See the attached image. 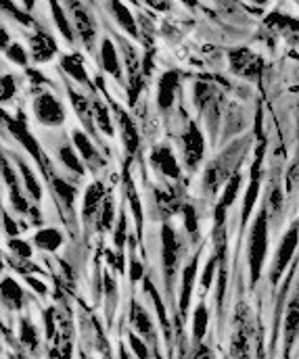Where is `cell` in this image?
<instances>
[{
    "label": "cell",
    "instance_id": "obj_1",
    "mask_svg": "<svg viewBox=\"0 0 299 359\" xmlns=\"http://www.w3.org/2000/svg\"><path fill=\"white\" fill-rule=\"evenodd\" d=\"M247 151V140H239L234 144H230L228 149H224L205 170L201 188L207 196H213L222 184H228V180L232 178V172L239 168V163L243 161Z\"/></svg>",
    "mask_w": 299,
    "mask_h": 359
},
{
    "label": "cell",
    "instance_id": "obj_2",
    "mask_svg": "<svg viewBox=\"0 0 299 359\" xmlns=\"http://www.w3.org/2000/svg\"><path fill=\"white\" fill-rule=\"evenodd\" d=\"M268 209L266 205L258 211L251 232H249V247H247V262H249V273H251V286L258 284L262 268L268 255Z\"/></svg>",
    "mask_w": 299,
    "mask_h": 359
},
{
    "label": "cell",
    "instance_id": "obj_3",
    "mask_svg": "<svg viewBox=\"0 0 299 359\" xmlns=\"http://www.w3.org/2000/svg\"><path fill=\"white\" fill-rule=\"evenodd\" d=\"M253 341V316L247 303H237L232 313V334H230V359H251Z\"/></svg>",
    "mask_w": 299,
    "mask_h": 359
},
{
    "label": "cell",
    "instance_id": "obj_4",
    "mask_svg": "<svg viewBox=\"0 0 299 359\" xmlns=\"http://www.w3.org/2000/svg\"><path fill=\"white\" fill-rule=\"evenodd\" d=\"M180 243L176 232L172 230V226H164L161 230V259H164V280L166 286L172 290L174 286V278H176V268H178V259H180Z\"/></svg>",
    "mask_w": 299,
    "mask_h": 359
},
{
    "label": "cell",
    "instance_id": "obj_5",
    "mask_svg": "<svg viewBox=\"0 0 299 359\" xmlns=\"http://www.w3.org/2000/svg\"><path fill=\"white\" fill-rule=\"evenodd\" d=\"M34 115L42 126L48 128H57L65 121V109L51 92H42L34 98Z\"/></svg>",
    "mask_w": 299,
    "mask_h": 359
},
{
    "label": "cell",
    "instance_id": "obj_6",
    "mask_svg": "<svg viewBox=\"0 0 299 359\" xmlns=\"http://www.w3.org/2000/svg\"><path fill=\"white\" fill-rule=\"evenodd\" d=\"M299 339V284L295 286L287 311H285V324H283V359H291L293 345Z\"/></svg>",
    "mask_w": 299,
    "mask_h": 359
},
{
    "label": "cell",
    "instance_id": "obj_7",
    "mask_svg": "<svg viewBox=\"0 0 299 359\" xmlns=\"http://www.w3.org/2000/svg\"><path fill=\"white\" fill-rule=\"evenodd\" d=\"M203 151H205V142H203L199 126H197V121H189V128L182 134V161L191 172L199 168Z\"/></svg>",
    "mask_w": 299,
    "mask_h": 359
},
{
    "label": "cell",
    "instance_id": "obj_8",
    "mask_svg": "<svg viewBox=\"0 0 299 359\" xmlns=\"http://www.w3.org/2000/svg\"><path fill=\"white\" fill-rule=\"evenodd\" d=\"M299 245V224L291 226V230L283 236L281 241V247L277 251V257H274V264H272V273H270V280L272 284H277L283 276V271L287 269L289 262L293 259V253Z\"/></svg>",
    "mask_w": 299,
    "mask_h": 359
},
{
    "label": "cell",
    "instance_id": "obj_9",
    "mask_svg": "<svg viewBox=\"0 0 299 359\" xmlns=\"http://www.w3.org/2000/svg\"><path fill=\"white\" fill-rule=\"evenodd\" d=\"M72 6V13H74V23H76V29H78V34H80V38H82V42H84V46L88 48V50H93L95 48V40H97V23H95V19L91 17V13L84 8V6H80V2H69Z\"/></svg>",
    "mask_w": 299,
    "mask_h": 359
},
{
    "label": "cell",
    "instance_id": "obj_10",
    "mask_svg": "<svg viewBox=\"0 0 299 359\" xmlns=\"http://www.w3.org/2000/svg\"><path fill=\"white\" fill-rule=\"evenodd\" d=\"M230 65L239 76L255 78V76H260V72L264 67V61L255 53H251L247 48H239V50L230 53Z\"/></svg>",
    "mask_w": 299,
    "mask_h": 359
},
{
    "label": "cell",
    "instance_id": "obj_11",
    "mask_svg": "<svg viewBox=\"0 0 299 359\" xmlns=\"http://www.w3.org/2000/svg\"><path fill=\"white\" fill-rule=\"evenodd\" d=\"M264 151H266V144H264V140H262L260 147H258V151H255V161H253V168H251V184H249V190H247L245 203H243V224L247 222V215H249L251 209L255 207V201H258V194H260V174H262Z\"/></svg>",
    "mask_w": 299,
    "mask_h": 359
},
{
    "label": "cell",
    "instance_id": "obj_12",
    "mask_svg": "<svg viewBox=\"0 0 299 359\" xmlns=\"http://www.w3.org/2000/svg\"><path fill=\"white\" fill-rule=\"evenodd\" d=\"M151 165L161 172L168 178H178L180 176V165L174 157V153L170 151V147L166 144H157L151 153Z\"/></svg>",
    "mask_w": 299,
    "mask_h": 359
},
{
    "label": "cell",
    "instance_id": "obj_13",
    "mask_svg": "<svg viewBox=\"0 0 299 359\" xmlns=\"http://www.w3.org/2000/svg\"><path fill=\"white\" fill-rule=\"evenodd\" d=\"M130 305H132V307H130V322H132L134 330H136L145 341L153 343V341L157 339V332H155V324H153L149 311H147L138 301H132Z\"/></svg>",
    "mask_w": 299,
    "mask_h": 359
},
{
    "label": "cell",
    "instance_id": "obj_14",
    "mask_svg": "<svg viewBox=\"0 0 299 359\" xmlns=\"http://www.w3.org/2000/svg\"><path fill=\"white\" fill-rule=\"evenodd\" d=\"M239 188H241V174H234L232 178L228 180L220 203L215 205V230L218 232H222V226H224V219H226V211L234 203V198L239 194Z\"/></svg>",
    "mask_w": 299,
    "mask_h": 359
},
{
    "label": "cell",
    "instance_id": "obj_15",
    "mask_svg": "<svg viewBox=\"0 0 299 359\" xmlns=\"http://www.w3.org/2000/svg\"><path fill=\"white\" fill-rule=\"evenodd\" d=\"M29 46H32V59L36 63H46L57 55V44L46 32H36L29 38Z\"/></svg>",
    "mask_w": 299,
    "mask_h": 359
},
{
    "label": "cell",
    "instance_id": "obj_16",
    "mask_svg": "<svg viewBox=\"0 0 299 359\" xmlns=\"http://www.w3.org/2000/svg\"><path fill=\"white\" fill-rule=\"evenodd\" d=\"M11 132L15 134V138L34 155V159L38 161V165L44 170V161H42V155H40V149H38V144H36V140H34V136L29 134V130H27V126H25V119H23V115L19 113L17 115V119H13L11 123Z\"/></svg>",
    "mask_w": 299,
    "mask_h": 359
},
{
    "label": "cell",
    "instance_id": "obj_17",
    "mask_svg": "<svg viewBox=\"0 0 299 359\" xmlns=\"http://www.w3.org/2000/svg\"><path fill=\"white\" fill-rule=\"evenodd\" d=\"M115 115H117V123H119V130H121V140H124V147H126V153L128 155H134L138 151V132L132 123V119L128 117L126 111H121L119 107H115Z\"/></svg>",
    "mask_w": 299,
    "mask_h": 359
},
{
    "label": "cell",
    "instance_id": "obj_18",
    "mask_svg": "<svg viewBox=\"0 0 299 359\" xmlns=\"http://www.w3.org/2000/svg\"><path fill=\"white\" fill-rule=\"evenodd\" d=\"M195 278H197V257H193L189 262V266L182 269V288H180V316H182V320L187 318V311L191 305Z\"/></svg>",
    "mask_w": 299,
    "mask_h": 359
},
{
    "label": "cell",
    "instance_id": "obj_19",
    "mask_svg": "<svg viewBox=\"0 0 299 359\" xmlns=\"http://www.w3.org/2000/svg\"><path fill=\"white\" fill-rule=\"evenodd\" d=\"M100 65H102V69H105L111 78L121 80L119 55H117V50H115V44H113L109 38H105L102 44H100Z\"/></svg>",
    "mask_w": 299,
    "mask_h": 359
},
{
    "label": "cell",
    "instance_id": "obj_20",
    "mask_svg": "<svg viewBox=\"0 0 299 359\" xmlns=\"http://www.w3.org/2000/svg\"><path fill=\"white\" fill-rule=\"evenodd\" d=\"M69 92V98H72V104H74V111L78 115V119L86 126V130L91 134H95V128H93V102H88V98L80 92H76L74 88H67Z\"/></svg>",
    "mask_w": 299,
    "mask_h": 359
},
{
    "label": "cell",
    "instance_id": "obj_21",
    "mask_svg": "<svg viewBox=\"0 0 299 359\" xmlns=\"http://www.w3.org/2000/svg\"><path fill=\"white\" fill-rule=\"evenodd\" d=\"M180 84V76L176 72H168L161 80H159V92H157V100L161 109H170L176 96V88Z\"/></svg>",
    "mask_w": 299,
    "mask_h": 359
},
{
    "label": "cell",
    "instance_id": "obj_22",
    "mask_svg": "<svg viewBox=\"0 0 299 359\" xmlns=\"http://www.w3.org/2000/svg\"><path fill=\"white\" fill-rule=\"evenodd\" d=\"M102 184L97 182V184H91L86 194H84V207H82V215L86 222H91L95 215L99 217L100 207H102Z\"/></svg>",
    "mask_w": 299,
    "mask_h": 359
},
{
    "label": "cell",
    "instance_id": "obj_23",
    "mask_svg": "<svg viewBox=\"0 0 299 359\" xmlns=\"http://www.w3.org/2000/svg\"><path fill=\"white\" fill-rule=\"evenodd\" d=\"M2 176H4V182L8 184L11 198H13V207H15L19 213H27V211H29V209H27V203H25V198L21 196V190H19V182H17V176H15V172L8 168V161H6V159L2 161Z\"/></svg>",
    "mask_w": 299,
    "mask_h": 359
},
{
    "label": "cell",
    "instance_id": "obj_24",
    "mask_svg": "<svg viewBox=\"0 0 299 359\" xmlns=\"http://www.w3.org/2000/svg\"><path fill=\"white\" fill-rule=\"evenodd\" d=\"M74 142H76L78 153L82 155V159H84L88 165H93V168L102 165V161L99 159V155H97V151H95V147H93L91 138H88L82 130H76V132H74Z\"/></svg>",
    "mask_w": 299,
    "mask_h": 359
},
{
    "label": "cell",
    "instance_id": "obj_25",
    "mask_svg": "<svg viewBox=\"0 0 299 359\" xmlns=\"http://www.w3.org/2000/svg\"><path fill=\"white\" fill-rule=\"evenodd\" d=\"M2 301H4V305L11 307V309H21V305H23V290H21L19 284H17L13 278H8V276L2 278Z\"/></svg>",
    "mask_w": 299,
    "mask_h": 359
},
{
    "label": "cell",
    "instance_id": "obj_26",
    "mask_svg": "<svg viewBox=\"0 0 299 359\" xmlns=\"http://www.w3.org/2000/svg\"><path fill=\"white\" fill-rule=\"evenodd\" d=\"M61 65H63V69L76 80V82H80V84H91V80H88V76H86V69H84V63H82V59L78 57V55H65L63 59H61Z\"/></svg>",
    "mask_w": 299,
    "mask_h": 359
},
{
    "label": "cell",
    "instance_id": "obj_27",
    "mask_svg": "<svg viewBox=\"0 0 299 359\" xmlns=\"http://www.w3.org/2000/svg\"><path fill=\"white\" fill-rule=\"evenodd\" d=\"M34 241H36V245H38L42 251H51V253H55V251L63 245V236H61V232L55 230V228L40 230V232L34 236Z\"/></svg>",
    "mask_w": 299,
    "mask_h": 359
},
{
    "label": "cell",
    "instance_id": "obj_28",
    "mask_svg": "<svg viewBox=\"0 0 299 359\" xmlns=\"http://www.w3.org/2000/svg\"><path fill=\"white\" fill-rule=\"evenodd\" d=\"M207 320H209L207 307L203 303H199L195 307V311H193V343L195 345H201V341H203V337L207 332Z\"/></svg>",
    "mask_w": 299,
    "mask_h": 359
},
{
    "label": "cell",
    "instance_id": "obj_29",
    "mask_svg": "<svg viewBox=\"0 0 299 359\" xmlns=\"http://www.w3.org/2000/svg\"><path fill=\"white\" fill-rule=\"evenodd\" d=\"M111 11H113V15L117 17V23L130 34V36H138V29H136V23H134V17H132V13L121 4V2H111Z\"/></svg>",
    "mask_w": 299,
    "mask_h": 359
},
{
    "label": "cell",
    "instance_id": "obj_30",
    "mask_svg": "<svg viewBox=\"0 0 299 359\" xmlns=\"http://www.w3.org/2000/svg\"><path fill=\"white\" fill-rule=\"evenodd\" d=\"M145 288H147V292L151 294V299H153V303H155V309H157V313H159V320H161V326H164L166 339H170V322H168V316H166V309H164L161 297H159V292L155 290V286L151 284V280H149V278H145Z\"/></svg>",
    "mask_w": 299,
    "mask_h": 359
},
{
    "label": "cell",
    "instance_id": "obj_31",
    "mask_svg": "<svg viewBox=\"0 0 299 359\" xmlns=\"http://www.w3.org/2000/svg\"><path fill=\"white\" fill-rule=\"evenodd\" d=\"M19 339L21 343L29 349V351H36L38 349V330L34 324H29V320H21L19 324Z\"/></svg>",
    "mask_w": 299,
    "mask_h": 359
},
{
    "label": "cell",
    "instance_id": "obj_32",
    "mask_svg": "<svg viewBox=\"0 0 299 359\" xmlns=\"http://www.w3.org/2000/svg\"><path fill=\"white\" fill-rule=\"evenodd\" d=\"M93 115H95V121H97L99 130H102L107 136H113L115 134V130L111 126V119H109V113H107V107H105L102 100H95L93 102Z\"/></svg>",
    "mask_w": 299,
    "mask_h": 359
},
{
    "label": "cell",
    "instance_id": "obj_33",
    "mask_svg": "<svg viewBox=\"0 0 299 359\" xmlns=\"http://www.w3.org/2000/svg\"><path fill=\"white\" fill-rule=\"evenodd\" d=\"M105 292H107V320H113V313L117 309V284L113 282V278L109 273H105Z\"/></svg>",
    "mask_w": 299,
    "mask_h": 359
},
{
    "label": "cell",
    "instance_id": "obj_34",
    "mask_svg": "<svg viewBox=\"0 0 299 359\" xmlns=\"http://www.w3.org/2000/svg\"><path fill=\"white\" fill-rule=\"evenodd\" d=\"M126 192H128V201H130V207L134 211V219H136V230L138 234L142 232V209H140V201H138V194L134 190V184L130 182V178L126 176Z\"/></svg>",
    "mask_w": 299,
    "mask_h": 359
},
{
    "label": "cell",
    "instance_id": "obj_35",
    "mask_svg": "<svg viewBox=\"0 0 299 359\" xmlns=\"http://www.w3.org/2000/svg\"><path fill=\"white\" fill-rule=\"evenodd\" d=\"M51 8H53V15H55V21H57L59 32L65 36L67 42H74V32H72V25H69V21L65 17V11L61 8V4L59 2H51Z\"/></svg>",
    "mask_w": 299,
    "mask_h": 359
},
{
    "label": "cell",
    "instance_id": "obj_36",
    "mask_svg": "<svg viewBox=\"0 0 299 359\" xmlns=\"http://www.w3.org/2000/svg\"><path fill=\"white\" fill-rule=\"evenodd\" d=\"M59 157H61V161L74 172V174H78V176H82L84 174V165L80 163V157L76 155V151L72 149V147H61L59 149Z\"/></svg>",
    "mask_w": 299,
    "mask_h": 359
},
{
    "label": "cell",
    "instance_id": "obj_37",
    "mask_svg": "<svg viewBox=\"0 0 299 359\" xmlns=\"http://www.w3.org/2000/svg\"><path fill=\"white\" fill-rule=\"evenodd\" d=\"M264 205L268 209V215L274 217V219L283 213V192H281L279 186H272V190H270V194H268Z\"/></svg>",
    "mask_w": 299,
    "mask_h": 359
},
{
    "label": "cell",
    "instance_id": "obj_38",
    "mask_svg": "<svg viewBox=\"0 0 299 359\" xmlns=\"http://www.w3.org/2000/svg\"><path fill=\"white\" fill-rule=\"evenodd\" d=\"M128 345L132 349V355H136V359H151V351H149V345L134 332L128 334Z\"/></svg>",
    "mask_w": 299,
    "mask_h": 359
},
{
    "label": "cell",
    "instance_id": "obj_39",
    "mask_svg": "<svg viewBox=\"0 0 299 359\" xmlns=\"http://www.w3.org/2000/svg\"><path fill=\"white\" fill-rule=\"evenodd\" d=\"M19 170H21V176L25 180V186H27V192L34 196V201H40L42 198V192H40V186H38V182L34 178V174L29 172V168L23 163V161H19Z\"/></svg>",
    "mask_w": 299,
    "mask_h": 359
},
{
    "label": "cell",
    "instance_id": "obj_40",
    "mask_svg": "<svg viewBox=\"0 0 299 359\" xmlns=\"http://www.w3.org/2000/svg\"><path fill=\"white\" fill-rule=\"evenodd\" d=\"M53 186H55V192L61 196V201L67 205V207H72L74 205V196H76V190L65 182V180L61 178H53Z\"/></svg>",
    "mask_w": 299,
    "mask_h": 359
},
{
    "label": "cell",
    "instance_id": "obj_41",
    "mask_svg": "<svg viewBox=\"0 0 299 359\" xmlns=\"http://www.w3.org/2000/svg\"><path fill=\"white\" fill-rule=\"evenodd\" d=\"M111 224H113V203H111V198H105L99 213V230L100 232L109 230Z\"/></svg>",
    "mask_w": 299,
    "mask_h": 359
},
{
    "label": "cell",
    "instance_id": "obj_42",
    "mask_svg": "<svg viewBox=\"0 0 299 359\" xmlns=\"http://www.w3.org/2000/svg\"><path fill=\"white\" fill-rule=\"evenodd\" d=\"M6 57H8L13 63H17V65H27V55H25V50H23L19 44H11V46L6 48Z\"/></svg>",
    "mask_w": 299,
    "mask_h": 359
},
{
    "label": "cell",
    "instance_id": "obj_43",
    "mask_svg": "<svg viewBox=\"0 0 299 359\" xmlns=\"http://www.w3.org/2000/svg\"><path fill=\"white\" fill-rule=\"evenodd\" d=\"M11 249L15 251V255H19V257H23V259L32 257V249H29V245H27V243H23V241H19V238H13V241H11Z\"/></svg>",
    "mask_w": 299,
    "mask_h": 359
},
{
    "label": "cell",
    "instance_id": "obj_44",
    "mask_svg": "<svg viewBox=\"0 0 299 359\" xmlns=\"http://www.w3.org/2000/svg\"><path fill=\"white\" fill-rule=\"evenodd\" d=\"M182 209H185V226H187V230L193 234V232L197 230V217H195V211H193V207H191V205H185Z\"/></svg>",
    "mask_w": 299,
    "mask_h": 359
},
{
    "label": "cell",
    "instance_id": "obj_45",
    "mask_svg": "<svg viewBox=\"0 0 299 359\" xmlns=\"http://www.w3.org/2000/svg\"><path fill=\"white\" fill-rule=\"evenodd\" d=\"M124 238H126V215H119V222H117V230H115V247L121 251L124 247Z\"/></svg>",
    "mask_w": 299,
    "mask_h": 359
},
{
    "label": "cell",
    "instance_id": "obj_46",
    "mask_svg": "<svg viewBox=\"0 0 299 359\" xmlns=\"http://www.w3.org/2000/svg\"><path fill=\"white\" fill-rule=\"evenodd\" d=\"M15 78L13 76H4L2 78V100H8L15 94Z\"/></svg>",
    "mask_w": 299,
    "mask_h": 359
},
{
    "label": "cell",
    "instance_id": "obj_47",
    "mask_svg": "<svg viewBox=\"0 0 299 359\" xmlns=\"http://www.w3.org/2000/svg\"><path fill=\"white\" fill-rule=\"evenodd\" d=\"M191 359H215L213 358V351L207 347V345H195L193 347V353H191Z\"/></svg>",
    "mask_w": 299,
    "mask_h": 359
},
{
    "label": "cell",
    "instance_id": "obj_48",
    "mask_svg": "<svg viewBox=\"0 0 299 359\" xmlns=\"http://www.w3.org/2000/svg\"><path fill=\"white\" fill-rule=\"evenodd\" d=\"M130 276H132V280H140L142 278V266L138 264V259L134 255L130 257Z\"/></svg>",
    "mask_w": 299,
    "mask_h": 359
},
{
    "label": "cell",
    "instance_id": "obj_49",
    "mask_svg": "<svg viewBox=\"0 0 299 359\" xmlns=\"http://www.w3.org/2000/svg\"><path fill=\"white\" fill-rule=\"evenodd\" d=\"M4 230H6V234H8V236H13V238H15V236H17V232H19V230H17V226H15V222H11V217H8L6 213H4Z\"/></svg>",
    "mask_w": 299,
    "mask_h": 359
},
{
    "label": "cell",
    "instance_id": "obj_50",
    "mask_svg": "<svg viewBox=\"0 0 299 359\" xmlns=\"http://www.w3.org/2000/svg\"><path fill=\"white\" fill-rule=\"evenodd\" d=\"M258 359H266V353H264V343L258 341Z\"/></svg>",
    "mask_w": 299,
    "mask_h": 359
},
{
    "label": "cell",
    "instance_id": "obj_51",
    "mask_svg": "<svg viewBox=\"0 0 299 359\" xmlns=\"http://www.w3.org/2000/svg\"><path fill=\"white\" fill-rule=\"evenodd\" d=\"M119 359H132V355L126 351V347H124V345H119Z\"/></svg>",
    "mask_w": 299,
    "mask_h": 359
},
{
    "label": "cell",
    "instance_id": "obj_52",
    "mask_svg": "<svg viewBox=\"0 0 299 359\" xmlns=\"http://www.w3.org/2000/svg\"><path fill=\"white\" fill-rule=\"evenodd\" d=\"M149 4H153V6H157V8H170L168 2H149Z\"/></svg>",
    "mask_w": 299,
    "mask_h": 359
},
{
    "label": "cell",
    "instance_id": "obj_53",
    "mask_svg": "<svg viewBox=\"0 0 299 359\" xmlns=\"http://www.w3.org/2000/svg\"><path fill=\"white\" fill-rule=\"evenodd\" d=\"M11 359H27V358H25V355H21V353H15Z\"/></svg>",
    "mask_w": 299,
    "mask_h": 359
},
{
    "label": "cell",
    "instance_id": "obj_54",
    "mask_svg": "<svg viewBox=\"0 0 299 359\" xmlns=\"http://www.w3.org/2000/svg\"><path fill=\"white\" fill-rule=\"evenodd\" d=\"M80 359H93L88 353H80Z\"/></svg>",
    "mask_w": 299,
    "mask_h": 359
}]
</instances>
